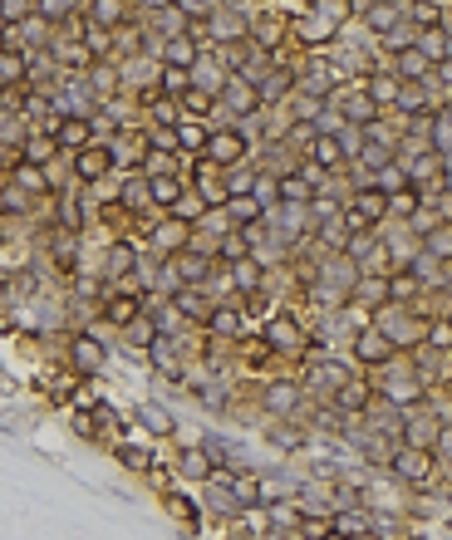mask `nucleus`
Returning a JSON list of instances; mask_svg holds the SVG:
<instances>
[{"label":"nucleus","instance_id":"obj_30","mask_svg":"<svg viewBox=\"0 0 452 540\" xmlns=\"http://www.w3.org/2000/svg\"><path fill=\"white\" fill-rule=\"evenodd\" d=\"M178 147H187V152L207 147V128H202L197 118H182V123H178Z\"/></svg>","mask_w":452,"mask_h":540},{"label":"nucleus","instance_id":"obj_55","mask_svg":"<svg viewBox=\"0 0 452 540\" xmlns=\"http://www.w3.org/2000/svg\"><path fill=\"white\" fill-rule=\"evenodd\" d=\"M349 540H384V536H374V531H359V536H349Z\"/></svg>","mask_w":452,"mask_h":540},{"label":"nucleus","instance_id":"obj_31","mask_svg":"<svg viewBox=\"0 0 452 540\" xmlns=\"http://www.w3.org/2000/svg\"><path fill=\"white\" fill-rule=\"evenodd\" d=\"M413 295H418V275H413V270H408V275H389V300H394V305H408Z\"/></svg>","mask_w":452,"mask_h":540},{"label":"nucleus","instance_id":"obj_19","mask_svg":"<svg viewBox=\"0 0 452 540\" xmlns=\"http://www.w3.org/2000/svg\"><path fill=\"white\" fill-rule=\"evenodd\" d=\"M178 472L187 477V482H202V477H212V457H207L202 447H187L178 457Z\"/></svg>","mask_w":452,"mask_h":540},{"label":"nucleus","instance_id":"obj_52","mask_svg":"<svg viewBox=\"0 0 452 540\" xmlns=\"http://www.w3.org/2000/svg\"><path fill=\"white\" fill-rule=\"evenodd\" d=\"M89 15H93V20H108V25H113V20H123V5H93Z\"/></svg>","mask_w":452,"mask_h":540},{"label":"nucleus","instance_id":"obj_41","mask_svg":"<svg viewBox=\"0 0 452 540\" xmlns=\"http://www.w3.org/2000/svg\"><path fill=\"white\" fill-rule=\"evenodd\" d=\"M143 167H148L153 177H168V167H173V152H158V147H153V152H143Z\"/></svg>","mask_w":452,"mask_h":540},{"label":"nucleus","instance_id":"obj_50","mask_svg":"<svg viewBox=\"0 0 452 540\" xmlns=\"http://www.w3.org/2000/svg\"><path fill=\"white\" fill-rule=\"evenodd\" d=\"M212 329H222V334H236V315H231V310H212Z\"/></svg>","mask_w":452,"mask_h":540},{"label":"nucleus","instance_id":"obj_36","mask_svg":"<svg viewBox=\"0 0 452 540\" xmlns=\"http://www.w3.org/2000/svg\"><path fill=\"white\" fill-rule=\"evenodd\" d=\"M329 531H334L329 516H300V536L305 540H329Z\"/></svg>","mask_w":452,"mask_h":540},{"label":"nucleus","instance_id":"obj_4","mask_svg":"<svg viewBox=\"0 0 452 540\" xmlns=\"http://www.w3.org/2000/svg\"><path fill=\"white\" fill-rule=\"evenodd\" d=\"M438 432H443V422H433V412H408L404 442L413 452H433V447H438Z\"/></svg>","mask_w":452,"mask_h":540},{"label":"nucleus","instance_id":"obj_17","mask_svg":"<svg viewBox=\"0 0 452 540\" xmlns=\"http://www.w3.org/2000/svg\"><path fill=\"white\" fill-rule=\"evenodd\" d=\"M295 35H300L305 45H329V40H334V25H329V20H319L315 10H305V15H300V25H295Z\"/></svg>","mask_w":452,"mask_h":540},{"label":"nucleus","instance_id":"obj_25","mask_svg":"<svg viewBox=\"0 0 452 540\" xmlns=\"http://www.w3.org/2000/svg\"><path fill=\"white\" fill-rule=\"evenodd\" d=\"M74 167H79V177H98V172H108V147H103V142H93V147H84Z\"/></svg>","mask_w":452,"mask_h":540},{"label":"nucleus","instance_id":"obj_49","mask_svg":"<svg viewBox=\"0 0 452 540\" xmlns=\"http://www.w3.org/2000/svg\"><path fill=\"white\" fill-rule=\"evenodd\" d=\"M349 256H374L379 246H374V236H349V246H344Z\"/></svg>","mask_w":452,"mask_h":540},{"label":"nucleus","instance_id":"obj_47","mask_svg":"<svg viewBox=\"0 0 452 540\" xmlns=\"http://www.w3.org/2000/svg\"><path fill=\"white\" fill-rule=\"evenodd\" d=\"M158 324H163L168 334H182V329H187V315H182L178 305H173V310H158Z\"/></svg>","mask_w":452,"mask_h":540},{"label":"nucleus","instance_id":"obj_39","mask_svg":"<svg viewBox=\"0 0 452 540\" xmlns=\"http://www.w3.org/2000/svg\"><path fill=\"white\" fill-rule=\"evenodd\" d=\"M428 241H433V261H438V256H452V226H433V231H428Z\"/></svg>","mask_w":452,"mask_h":540},{"label":"nucleus","instance_id":"obj_9","mask_svg":"<svg viewBox=\"0 0 452 540\" xmlns=\"http://www.w3.org/2000/svg\"><path fill=\"white\" fill-rule=\"evenodd\" d=\"M163 64H168V69H187V74H192V69H197V40H192L187 30H182V35H173V40L163 45Z\"/></svg>","mask_w":452,"mask_h":540},{"label":"nucleus","instance_id":"obj_33","mask_svg":"<svg viewBox=\"0 0 452 540\" xmlns=\"http://www.w3.org/2000/svg\"><path fill=\"white\" fill-rule=\"evenodd\" d=\"M138 310H143V305H138L133 295H113V300H108V319H113V324H133Z\"/></svg>","mask_w":452,"mask_h":540},{"label":"nucleus","instance_id":"obj_53","mask_svg":"<svg viewBox=\"0 0 452 540\" xmlns=\"http://www.w3.org/2000/svg\"><path fill=\"white\" fill-rule=\"evenodd\" d=\"M40 15H49V20H69V5H40Z\"/></svg>","mask_w":452,"mask_h":540},{"label":"nucleus","instance_id":"obj_56","mask_svg":"<svg viewBox=\"0 0 452 540\" xmlns=\"http://www.w3.org/2000/svg\"><path fill=\"white\" fill-rule=\"evenodd\" d=\"M0 305H5V285H0Z\"/></svg>","mask_w":452,"mask_h":540},{"label":"nucleus","instance_id":"obj_21","mask_svg":"<svg viewBox=\"0 0 452 540\" xmlns=\"http://www.w3.org/2000/svg\"><path fill=\"white\" fill-rule=\"evenodd\" d=\"M334 403L344 407V412H364V407H369V383H364V378H349V383L334 393Z\"/></svg>","mask_w":452,"mask_h":540},{"label":"nucleus","instance_id":"obj_6","mask_svg":"<svg viewBox=\"0 0 452 540\" xmlns=\"http://www.w3.org/2000/svg\"><path fill=\"white\" fill-rule=\"evenodd\" d=\"M241 152H246V137L236 133V128L207 137V162H217V167H236V162H241Z\"/></svg>","mask_w":452,"mask_h":540},{"label":"nucleus","instance_id":"obj_44","mask_svg":"<svg viewBox=\"0 0 452 540\" xmlns=\"http://www.w3.org/2000/svg\"><path fill=\"white\" fill-rule=\"evenodd\" d=\"M15 187H25V192H40V187H45V172H40V167H30V162H25V167H20V172H15Z\"/></svg>","mask_w":452,"mask_h":540},{"label":"nucleus","instance_id":"obj_51","mask_svg":"<svg viewBox=\"0 0 452 540\" xmlns=\"http://www.w3.org/2000/svg\"><path fill=\"white\" fill-rule=\"evenodd\" d=\"M438 457H443V462H452V422H443V432H438Z\"/></svg>","mask_w":452,"mask_h":540},{"label":"nucleus","instance_id":"obj_48","mask_svg":"<svg viewBox=\"0 0 452 540\" xmlns=\"http://www.w3.org/2000/svg\"><path fill=\"white\" fill-rule=\"evenodd\" d=\"M89 79H93V89H98V93H108L113 84H118V69H93Z\"/></svg>","mask_w":452,"mask_h":540},{"label":"nucleus","instance_id":"obj_2","mask_svg":"<svg viewBox=\"0 0 452 540\" xmlns=\"http://www.w3.org/2000/svg\"><path fill=\"white\" fill-rule=\"evenodd\" d=\"M222 103L231 118H246V113H256V103H261V89L251 84V79H241V74H226V84H222Z\"/></svg>","mask_w":452,"mask_h":540},{"label":"nucleus","instance_id":"obj_26","mask_svg":"<svg viewBox=\"0 0 452 540\" xmlns=\"http://www.w3.org/2000/svg\"><path fill=\"white\" fill-rule=\"evenodd\" d=\"M138 422H143L148 432H158V437H173V417H168L158 403H143V407H138Z\"/></svg>","mask_w":452,"mask_h":540},{"label":"nucleus","instance_id":"obj_54","mask_svg":"<svg viewBox=\"0 0 452 540\" xmlns=\"http://www.w3.org/2000/svg\"><path fill=\"white\" fill-rule=\"evenodd\" d=\"M433 74H438L443 84H452V54H448V59H443V64H438V69H433Z\"/></svg>","mask_w":452,"mask_h":540},{"label":"nucleus","instance_id":"obj_16","mask_svg":"<svg viewBox=\"0 0 452 540\" xmlns=\"http://www.w3.org/2000/svg\"><path fill=\"white\" fill-rule=\"evenodd\" d=\"M295 403H300V383H295V378H275V383H266V407L290 412Z\"/></svg>","mask_w":452,"mask_h":540},{"label":"nucleus","instance_id":"obj_3","mask_svg":"<svg viewBox=\"0 0 452 540\" xmlns=\"http://www.w3.org/2000/svg\"><path fill=\"white\" fill-rule=\"evenodd\" d=\"M315 187H319V167H295V172L280 177V202L305 207V202H315Z\"/></svg>","mask_w":452,"mask_h":540},{"label":"nucleus","instance_id":"obj_37","mask_svg":"<svg viewBox=\"0 0 452 540\" xmlns=\"http://www.w3.org/2000/svg\"><path fill=\"white\" fill-rule=\"evenodd\" d=\"M49 157H54V137H30V142H25V162H30V167H40Z\"/></svg>","mask_w":452,"mask_h":540},{"label":"nucleus","instance_id":"obj_1","mask_svg":"<svg viewBox=\"0 0 452 540\" xmlns=\"http://www.w3.org/2000/svg\"><path fill=\"white\" fill-rule=\"evenodd\" d=\"M207 35H212V40H226V45H241V40L251 35L246 10H241V5H212V15H207Z\"/></svg>","mask_w":452,"mask_h":540},{"label":"nucleus","instance_id":"obj_24","mask_svg":"<svg viewBox=\"0 0 452 540\" xmlns=\"http://www.w3.org/2000/svg\"><path fill=\"white\" fill-rule=\"evenodd\" d=\"M418 49L433 59V64H443L448 59V30L438 25V30H418Z\"/></svg>","mask_w":452,"mask_h":540},{"label":"nucleus","instance_id":"obj_40","mask_svg":"<svg viewBox=\"0 0 452 540\" xmlns=\"http://www.w3.org/2000/svg\"><path fill=\"white\" fill-rule=\"evenodd\" d=\"M128 270H133V251L128 246H113L108 251V275H128Z\"/></svg>","mask_w":452,"mask_h":540},{"label":"nucleus","instance_id":"obj_35","mask_svg":"<svg viewBox=\"0 0 452 540\" xmlns=\"http://www.w3.org/2000/svg\"><path fill=\"white\" fill-rule=\"evenodd\" d=\"M251 202H256V207H271V202H280V182L261 172V177H256V187H251Z\"/></svg>","mask_w":452,"mask_h":540},{"label":"nucleus","instance_id":"obj_46","mask_svg":"<svg viewBox=\"0 0 452 540\" xmlns=\"http://www.w3.org/2000/svg\"><path fill=\"white\" fill-rule=\"evenodd\" d=\"M118 462H123V467H133V472H143V467H153V457H148L143 447H118Z\"/></svg>","mask_w":452,"mask_h":540},{"label":"nucleus","instance_id":"obj_34","mask_svg":"<svg viewBox=\"0 0 452 540\" xmlns=\"http://www.w3.org/2000/svg\"><path fill=\"white\" fill-rule=\"evenodd\" d=\"M404 182H408V172L399 167V162H389V167H379V172H374V192H399Z\"/></svg>","mask_w":452,"mask_h":540},{"label":"nucleus","instance_id":"obj_7","mask_svg":"<svg viewBox=\"0 0 452 540\" xmlns=\"http://www.w3.org/2000/svg\"><path fill=\"white\" fill-rule=\"evenodd\" d=\"M433 74V59L423 54L418 45H408V49H399V59H394V79L399 84H413V79H428Z\"/></svg>","mask_w":452,"mask_h":540},{"label":"nucleus","instance_id":"obj_42","mask_svg":"<svg viewBox=\"0 0 452 540\" xmlns=\"http://www.w3.org/2000/svg\"><path fill=\"white\" fill-rule=\"evenodd\" d=\"M153 236H158V246H182V241H187V222H173V226H158V231H153Z\"/></svg>","mask_w":452,"mask_h":540},{"label":"nucleus","instance_id":"obj_12","mask_svg":"<svg viewBox=\"0 0 452 540\" xmlns=\"http://www.w3.org/2000/svg\"><path fill=\"white\" fill-rule=\"evenodd\" d=\"M173 261H178V266H173V275H178L182 280V290H187V285H192V290H197V285H202V280H207V256H197V251H182V256H173Z\"/></svg>","mask_w":452,"mask_h":540},{"label":"nucleus","instance_id":"obj_22","mask_svg":"<svg viewBox=\"0 0 452 540\" xmlns=\"http://www.w3.org/2000/svg\"><path fill=\"white\" fill-rule=\"evenodd\" d=\"M369 98H374V108H379V103H399V93H404V84H399V79H394V74H374V79H369Z\"/></svg>","mask_w":452,"mask_h":540},{"label":"nucleus","instance_id":"obj_14","mask_svg":"<svg viewBox=\"0 0 452 540\" xmlns=\"http://www.w3.org/2000/svg\"><path fill=\"white\" fill-rule=\"evenodd\" d=\"M54 147H69V152H84V147H93V142H89V118H69V123H59Z\"/></svg>","mask_w":452,"mask_h":540},{"label":"nucleus","instance_id":"obj_8","mask_svg":"<svg viewBox=\"0 0 452 540\" xmlns=\"http://www.w3.org/2000/svg\"><path fill=\"white\" fill-rule=\"evenodd\" d=\"M251 40H261L266 49H275L285 40V15L280 10H256L251 15Z\"/></svg>","mask_w":452,"mask_h":540},{"label":"nucleus","instance_id":"obj_11","mask_svg":"<svg viewBox=\"0 0 452 540\" xmlns=\"http://www.w3.org/2000/svg\"><path fill=\"white\" fill-rule=\"evenodd\" d=\"M69 359L79 363L84 373H98V368H103V344L89 339V334H74V339H69Z\"/></svg>","mask_w":452,"mask_h":540},{"label":"nucleus","instance_id":"obj_18","mask_svg":"<svg viewBox=\"0 0 452 540\" xmlns=\"http://www.w3.org/2000/svg\"><path fill=\"white\" fill-rule=\"evenodd\" d=\"M349 295H354L359 305H369V310H374V305H384V300H389V280H384V275H359Z\"/></svg>","mask_w":452,"mask_h":540},{"label":"nucleus","instance_id":"obj_13","mask_svg":"<svg viewBox=\"0 0 452 540\" xmlns=\"http://www.w3.org/2000/svg\"><path fill=\"white\" fill-rule=\"evenodd\" d=\"M266 339H271V349H300L305 334H300V324L290 315H275L271 324H266Z\"/></svg>","mask_w":452,"mask_h":540},{"label":"nucleus","instance_id":"obj_5","mask_svg":"<svg viewBox=\"0 0 452 540\" xmlns=\"http://www.w3.org/2000/svg\"><path fill=\"white\" fill-rule=\"evenodd\" d=\"M394 462V477H404L408 487H423L428 477H433V452H413V447H404L399 457H389Z\"/></svg>","mask_w":452,"mask_h":540},{"label":"nucleus","instance_id":"obj_20","mask_svg":"<svg viewBox=\"0 0 452 540\" xmlns=\"http://www.w3.org/2000/svg\"><path fill=\"white\" fill-rule=\"evenodd\" d=\"M339 108H344V118H349L354 128H369V123H374V98H369L364 89H359V93H349Z\"/></svg>","mask_w":452,"mask_h":540},{"label":"nucleus","instance_id":"obj_32","mask_svg":"<svg viewBox=\"0 0 452 540\" xmlns=\"http://www.w3.org/2000/svg\"><path fill=\"white\" fill-rule=\"evenodd\" d=\"M315 137H319L315 123H290V128H285V147H300V152H310V147H315Z\"/></svg>","mask_w":452,"mask_h":540},{"label":"nucleus","instance_id":"obj_43","mask_svg":"<svg viewBox=\"0 0 452 540\" xmlns=\"http://www.w3.org/2000/svg\"><path fill=\"white\" fill-rule=\"evenodd\" d=\"M231 492H236V501H261V482L256 477H236Z\"/></svg>","mask_w":452,"mask_h":540},{"label":"nucleus","instance_id":"obj_10","mask_svg":"<svg viewBox=\"0 0 452 540\" xmlns=\"http://www.w3.org/2000/svg\"><path fill=\"white\" fill-rule=\"evenodd\" d=\"M354 354L364 363H384V359H394V339L384 329H364L359 339H354Z\"/></svg>","mask_w":452,"mask_h":540},{"label":"nucleus","instance_id":"obj_15","mask_svg":"<svg viewBox=\"0 0 452 540\" xmlns=\"http://www.w3.org/2000/svg\"><path fill=\"white\" fill-rule=\"evenodd\" d=\"M339 162H344L339 137H334V133H319L315 147H310V167H319V172H324V167H339Z\"/></svg>","mask_w":452,"mask_h":540},{"label":"nucleus","instance_id":"obj_28","mask_svg":"<svg viewBox=\"0 0 452 540\" xmlns=\"http://www.w3.org/2000/svg\"><path fill=\"white\" fill-rule=\"evenodd\" d=\"M148 197L163 202V207H178V202H182V182L178 177H153V182H148Z\"/></svg>","mask_w":452,"mask_h":540},{"label":"nucleus","instance_id":"obj_45","mask_svg":"<svg viewBox=\"0 0 452 540\" xmlns=\"http://www.w3.org/2000/svg\"><path fill=\"white\" fill-rule=\"evenodd\" d=\"M428 344H433V349H452V319H438V324L428 329Z\"/></svg>","mask_w":452,"mask_h":540},{"label":"nucleus","instance_id":"obj_29","mask_svg":"<svg viewBox=\"0 0 452 540\" xmlns=\"http://www.w3.org/2000/svg\"><path fill=\"white\" fill-rule=\"evenodd\" d=\"M173 305H178L182 315H192V319H212V310H207V295H202V290H178V300H173Z\"/></svg>","mask_w":452,"mask_h":540},{"label":"nucleus","instance_id":"obj_23","mask_svg":"<svg viewBox=\"0 0 452 540\" xmlns=\"http://www.w3.org/2000/svg\"><path fill=\"white\" fill-rule=\"evenodd\" d=\"M217 256L231 261V266H236V261H251V241H246L241 231H226L222 241H217Z\"/></svg>","mask_w":452,"mask_h":540},{"label":"nucleus","instance_id":"obj_38","mask_svg":"<svg viewBox=\"0 0 452 540\" xmlns=\"http://www.w3.org/2000/svg\"><path fill=\"white\" fill-rule=\"evenodd\" d=\"M231 275H236V285H241V290H251V285L261 280V261H236V266H231Z\"/></svg>","mask_w":452,"mask_h":540},{"label":"nucleus","instance_id":"obj_27","mask_svg":"<svg viewBox=\"0 0 452 540\" xmlns=\"http://www.w3.org/2000/svg\"><path fill=\"white\" fill-rule=\"evenodd\" d=\"M256 89H261V98H266V103H275V98H285V93L295 89V74H290V69H275L271 79H261Z\"/></svg>","mask_w":452,"mask_h":540}]
</instances>
